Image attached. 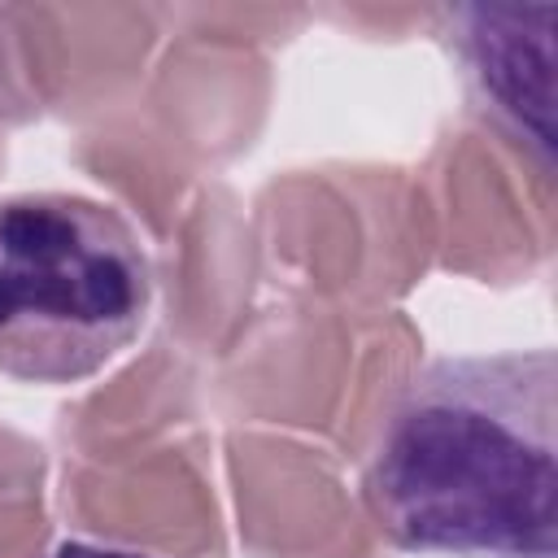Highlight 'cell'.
<instances>
[{"label":"cell","mask_w":558,"mask_h":558,"mask_svg":"<svg viewBox=\"0 0 558 558\" xmlns=\"http://www.w3.org/2000/svg\"><path fill=\"white\" fill-rule=\"evenodd\" d=\"M558 357H436L388 401L362 462L375 527L410 554L554 558Z\"/></svg>","instance_id":"cell-1"},{"label":"cell","mask_w":558,"mask_h":558,"mask_svg":"<svg viewBox=\"0 0 558 558\" xmlns=\"http://www.w3.org/2000/svg\"><path fill=\"white\" fill-rule=\"evenodd\" d=\"M44 558H153V554L118 549V545H92V541H61V545L48 549Z\"/></svg>","instance_id":"cell-4"},{"label":"cell","mask_w":558,"mask_h":558,"mask_svg":"<svg viewBox=\"0 0 558 558\" xmlns=\"http://www.w3.org/2000/svg\"><path fill=\"white\" fill-rule=\"evenodd\" d=\"M140 231L78 192L0 196V375L78 384L135 344L153 310Z\"/></svg>","instance_id":"cell-2"},{"label":"cell","mask_w":558,"mask_h":558,"mask_svg":"<svg viewBox=\"0 0 558 558\" xmlns=\"http://www.w3.org/2000/svg\"><path fill=\"white\" fill-rule=\"evenodd\" d=\"M449 44L475 109L549 174L554 153V4L449 9Z\"/></svg>","instance_id":"cell-3"}]
</instances>
